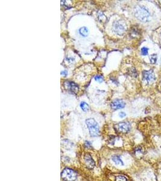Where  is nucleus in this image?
Segmentation results:
<instances>
[{
	"mask_svg": "<svg viewBox=\"0 0 161 181\" xmlns=\"http://www.w3.org/2000/svg\"><path fill=\"white\" fill-rule=\"evenodd\" d=\"M85 145L86 147H91V142L89 141H86Z\"/></svg>",
	"mask_w": 161,
	"mask_h": 181,
	"instance_id": "nucleus-19",
	"label": "nucleus"
},
{
	"mask_svg": "<svg viewBox=\"0 0 161 181\" xmlns=\"http://www.w3.org/2000/svg\"><path fill=\"white\" fill-rule=\"evenodd\" d=\"M112 28L113 32L117 35L121 36L126 32L127 26L124 21L120 20L113 22Z\"/></svg>",
	"mask_w": 161,
	"mask_h": 181,
	"instance_id": "nucleus-4",
	"label": "nucleus"
},
{
	"mask_svg": "<svg viewBox=\"0 0 161 181\" xmlns=\"http://www.w3.org/2000/svg\"><path fill=\"white\" fill-rule=\"evenodd\" d=\"M64 86L66 89L70 91H71L73 93L75 94L77 93L79 90V86L74 82L66 81V82L64 83Z\"/></svg>",
	"mask_w": 161,
	"mask_h": 181,
	"instance_id": "nucleus-7",
	"label": "nucleus"
},
{
	"mask_svg": "<svg viewBox=\"0 0 161 181\" xmlns=\"http://www.w3.org/2000/svg\"><path fill=\"white\" fill-rule=\"evenodd\" d=\"M150 63L154 64L156 62L157 60V56L155 54H153L150 56Z\"/></svg>",
	"mask_w": 161,
	"mask_h": 181,
	"instance_id": "nucleus-14",
	"label": "nucleus"
},
{
	"mask_svg": "<svg viewBox=\"0 0 161 181\" xmlns=\"http://www.w3.org/2000/svg\"><path fill=\"white\" fill-rule=\"evenodd\" d=\"M61 178L64 181H75L77 178V173L73 169L65 168L61 173Z\"/></svg>",
	"mask_w": 161,
	"mask_h": 181,
	"instance_id": "nucleus-3",
	"label": "nucleus"
},
{
	"mask_svg": "<svg viewBox=\"0 0 161 181\" xmlns=\"http://www.w3.org/2000/svg\"><path fill=\"white\" fill-rule=\"evenodd\" d=\"M135 16L137 19L142 22H146L149 20L150 17V13L147 9L144 7L141 6H137L135 7Z\"/></svg>",
	"mask_w": 161,
	"mask_h": 181,
	"instance_id": "nucleus-1",
	"label": "nucleus"
},
{
	"mask_svg": "<svg viewBox=\"0 0 161 181\" xmlns=\"http://www.w3.org/2000/svg\"><path fill=\"white\" fill-rule=\"evenodd\" d=\"M115 181H128L127 178L122 175H118L115 176Z\"/></svg>",
	"mask_w": 161,
	"mask_h": 181,
	"instance_id": "nucleus-13",
	"label": "nucleus"
},
{
	"mask_svg": "<svg viewBox=\"0 0 161 181\" xmlns=\"http://www.w3.org/2000/svg\"><path fill=\"white\" fill-rule=\"evenodd\" d=\"M61 75H64V76H66L68 75V71L66 70H64L62 71H61Z\"/></svg>",
	"mask_w": 161,
	"mask_h": 181,
	"instance_id": "nucleus-17",
	"label": "nucleus"
},
{
	"mask_svg": "<svg viewBox=\"0 0 161 181\" xmlns=\"http://www.w3.org/2000/svg\"><path fill=\"white\" fill-rule=\"evenodd\" d=\"M95 80L98 82L101 83L103 81V77L101 75H97L95 77Z\"/></svg>",
	"mask_w": 161,
	"mask_h": 181,
	"instance_id": "nucleus-16",
	"label": "nucleus"
},
{
	"mask_svg": "<svg viewBox=\"0 0 161 181\" xmlns=\"http://www.w3.org/2000/svg\"><path fill=\"white\" fill-rule=\"evenodd\" d=\"M142 77L143 80L147 82L148 84H151L153 82H154L156 79L154 72L152 70L144 71L142 72Z\"/></svg>",
	"mask_w": 161,
	"mask_h": 181,
	"instance_id": "nucleus-6",
	"label": "nucleus"
},
{
	"mask_svg": "<svg viewBox=\"0 0 161 181\" xmlns=\"http://www.w3.org/2000/svg\"><path fill=\"white\" fill-rule=\"evenodd\" d=\"M126 113H124V112H120V114H119V116H120L121 118H123V117H126Z\"/></svg>",
	"mask_w": 161,
	"mask_h": 181,
	"instance_id": "nucleus-18",
	"label": "nucleus"
},
{
	"mask_svg": "<svg viewBox=\"0 0 161 181\" xmlns=\"http://www.w3.org/2000/svg\"><path fill=\"white\" fill-rule=\"evenodd\" d=\"M116 129L120 133H127L131 129V125L128 122H121L116 124Z\"/></svg>",
	"mask_w": 161,
	"mask_h": 181,
	"instance_id": "nucleus-5",
	"label": "nucleus"
},
{
	"mask_svg": "<svg viewBox=\"0 0 161 181\" xmlns=\"http://www.w3.org/2000/svg\"><path fill=\"white\" fill-rule=\"evenodd\" d=\"M84 161H85V163L88 169H91L94 168L95 166V162L89 154H86L85 158H84Z\"/></svg>",
	"mask_w": 161,
	"mask_h": 181,
	"instance_id": "nucleus-9",
	"label": "nucleus"
},
{
	"mask_svg": "<svg viewBox=\"0 0 161 181\" xmlns=\"http://www.w3.org/2000/svg\"><path fill=\"white\" fill-rule=\"evenodd\" d=\"M141 54L142 56H146L148 55V51H149V48L146 47H143L141 48Z\"/></svg>",
	"mask_w": 161,
	"mask_h": 181,
	"instance_id": "nucleus-15",
	"label": "nucleus"
},
{
	"mask_svg": "<svg viewBox=\"0 0 161 181\" xmlns=\"http://www.w3.org/2000/svg\"><path fill=\"white\" fill-rule=\"evenodd\" d=\"M112 160L116 165H124L123 162H122V161L121 160L120 157L118 156H113L112 158Z\"/></svg>",
	"mask_w": 161,
	"mask_h": 181,
	"instance_id": "nucleus-11",
	"label": "nucleus"
},
{
	"mask_svg": "<svg viewBox=\"0 0 161 181\" xmlns=\"http://www.w3.org/2000/svg\"><path fill=\"white\" fill-rule=\"evenodd\" d=\"M89 33V30L86 27H82L79 29V33L83 37H87Z\"/></svg>",
	"mask_w": 161,
	"mask_h": 181,
	"instance_id": "nucleus-10",
	"label": "nucleus"
},
{
	"mask_svg": "<svg viewBox=\"0 0 161 181\" xmlns=\"http://www.w3.org/2000/svg\"><path fill=\"white\" fill-rule=\"evenodd\" d=\"M80 106L81 109H82L83 111H85V112H87V111H88L89 109V106L88 104L87 103L85 102H81Z\"/></svg>",
	"mask_w": 161,
	"mask_h": 181,
	"instance_id": "nucleus-12",
	"label": "nucleus"
},
{
	"mask_svg": "<svg viewBox=\"0 0 161 181\" xmlns=\"http://www.w3.org/2000/svg\"><path fill=\"white\" fill-rule=\"evenodd\" d=\"M126 103L120 99L115 100L111 103V108L113 110H118L122 109L125 107Z\"/></svg>",
	"mask_w": 161,
	"mask_h": 181,
	"instance_id": "nucleus-8",
	"label": "nucleus"
},
{
	"mask_svg": "<svg viewBox=\"0 0 161 181\" xmlns=\"http://www.w3.org/2000/svg\"><path fill=\"white\" fill-rule=\"evenodd\" d=\"M85 122L86 126L88 127V130L91 137H98L100 133V127L94 118H88L86 120Z\"/></svg>",
	"mask_w": 161,
	"mask_h": 181,
	"instance_id": "nucleus-2",
	"label": "nucleus"
}]
</instances>
